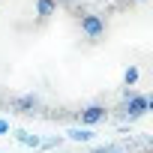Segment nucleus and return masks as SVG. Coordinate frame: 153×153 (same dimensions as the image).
Segmentation results:
<instances>
[{
  "instance_id": "1",
  "label": "nucleus",
  "mask_w": 153,
  "mask_h": 153,
  "mask_svg": "<svg viewBox=\"0 0 153 153\" xmlns=\"http://www.w3.org/2000/svg\"><path fill=\"white\" fill-rule=\"evenodd\" d=\"M144 111H150V96H141V93H129V90H126L123 117H129V120H138Z\"/></svg>"
},
{
  "instance_id": "2",
  "label": "nucleus",
  "mask_w": 153,
  "mask_h": 153,
  "mask_svg": "<svg viewBox=\"0 0 153 153\" xmlns=\"http://www.w3.org/2000/svg\"><path fill=\"white\" fill-rule=\"evenodd\" d=\"M81 33H84L87 39H99V36L105 33V21H102L99 15H81Z\"/></svg>"
},
{
  "instance_id": "3",
  "label": "nucleus",
  "mask_w": 153,
  "mask_h": 153,
  "mask_svg": "<svg viewBox=\"0 0 153 153\" xmlns=\"http://www.w3.org/2000/svg\"><path fill=\"white\" fill-rule=\"evenodd\" d=\"M105 114H108V111H105L102 105H90V108H84V111H81V123H84V126L102 123V120H105Z\"/></svg>"
},
{
  "instance_id": "4",
  "label": "nucleus",
  "mask_w": 153,
  "mask_h": 153,
  "mask_svg": "<svg viewBox=\"0 0 153 153\" xmlns=\"http://www.w3.org/2000/svg\"><path fill=\"white\" fill-rule=\"evenodd\" d=\"M12 108L21 111V114H33L39 108V99L36 96H18V99H12Z\"/></svg>"
},
{
  "instance_id": "5",
  "label": "nucleus",
  "mask_w": 153,
  "mask_h": 153,
  "mask_svg": "<svg viewBox=\"0 0 153 153\" xmlns=\"http://www.w3.org/2000/svg\"><path fill=\"white\" fill-rule=\"evenodd\" d=\"M15 138H18V144H24V147H42V138L33 135V132H27V129H18Z\"/></svg>"
},
{
  "instance_id": "6",
  "label": "nucleus",
  "mask_w": 153,
  "mask_h": 153,
  "mask_svg": "<svg viewBox=\"0 0 153 153\" xmlns=\"http://www.w3.org/2000/svg\"><path fill=\"white\" fill-rule=\"evenodd\" d=\"M54 9H57V3L54 0H36V15L45 21V18H51L54 15Z\"/></svg>"
},
{
  "instance_id": "7",
  "label": "nucleus",
  "mask_w": 153,
  "mask_h": 153,
  "mask_svg": "<svg viewBox=\"0 0 153 153\" xmlns=\"http://www.w3.org/2000/svg\"><path fill=\"white\" fill-rule=\"evenodd\" d=\"M66 135H69L72 141H93V132H90L87 126H72Z\"/></svg>"
},
{
  "instance_id": "8",
  "label": "nucleus",
  "mask_w": 153,
  "mask_h": 153,
  "mask_svg": "<svg viewBox=\"0 0 153 153\" xmlns=\"http://www.w3.org/2000/svg\"><path fill=\"white\" fill-rule=\"evenodd\" d=\"M93 153H129L123 144H102V147H93Z\"/></svg>"
},
{
  "instance_id": "9",
  "label": "nucleus",
  "mask_w": 153,
  "mask_h": 153,
  "mask_svg": "<svg viewBox=\"0 0 153 153\" xmlns=\"http://www.w3.org/2000/svg\"><path fill=\"white\" fill-rule=\"evenodd\" d=\"M123 81H126V87H132V84L138 81V69H135V66H129V69L123 72Z\"/></svg>"
},
{
  "instance_id": "10",
  "label": "nucleus",
  "mask_w": 153,
  "mask_h": 153,
  "mask_svg": "<svg viewBox=\"0 0 153 153\" xmlns=\"http://www.w3.org/2000/svg\"><path fill=\"white\" fill-rule=\"evenodd\" d=\"M9 132V120H0V135H6Z\"/></svg>"
}]
</instances>
